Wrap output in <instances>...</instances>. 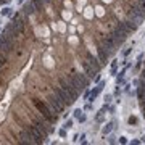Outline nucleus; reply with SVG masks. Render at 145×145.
<instances>
[{"mask_svg": "<svg viewBox=\"0 0 145 145\" xmlns=\"http://www.w3.org/2000/svg\"><path fill=\"white\" fill-rule=\"evenodd\" d=\"M140 79H143V81H145V68L142 69V76H140Z\"/></svg>", "mask_w": 145, "mask_h": 145, "instance_id": "31", "label": "nucleus"}, {"mask_svg": "<svg viewBox=\"0 0 145 145\" xmlns=\"http://www.w3.org/2000/svg\"><path fill=\"white\" fill-rule=\"evenodd\" d=\"M47 103H48V106L52 108V111H55V113H61L65 110V102L60 98L55 92H53V95L47 100Z\"/></svg>", "mask_w": 145, "mask_h": 145, "instance_id": "3", "label": "nucleus"}, {"mask_svg": "<svg viewBox=\"0 0 145 145\" xmlns=\"http://www.w3.org/2000/svg\"><path fill=\"white\" fill-rule=\"evenodd\" d=\"M111 100H113V94H106L105 95V102L106 103H111Z\"/></svg>", "mask_w": 145, "mask_h": 145, "instance_id": "20", "label": "nucleus"}, {"mask_svg": "<svg viewBox=\"0 0 145 145\" xmlns=\"http://www.w3.org/2000/svg\"><path fill=\"white\" fill-rule=\"evenodd\" d=\"M63 128H65V129H71V128H72V119H68V121H66Z\"/></svg>", "mask_w": 145, "mask_h": 145, "instance_id": "19", "label": "nucleus"}, {"mask_svg": "<svg viewBox=\"0 0 145 145\" xmlns=\"http://www.w3.org/2000/svg\"><path fill=\"white\" fill-rule=\"evenodd\" d=\"M131 50H132V48H126V50H124V53H123V55H124V57H128V55H129V53H131Z\"/></svg>", "mask_w": 145, "mask_h": 145, "instance_id": "27", "label": "nucleus"}, {"mask_svg": "<svg viewBox=\"0 0 145 145\" xmlns=\"http://www.w3.org/2000/svg\"><path fill=\"white\" fill-rule=\"evenodd\" d=\"M114 139H116V137H113V135H111L110 139H108V142H110V143H116V140H114Z\"/></svg>", "mask_w": 145, "mask_h": 145, "instance_id": "28", "label": "nucleus"}, {"mask_svg": "<svg viewBox=\"0 0 145 145\" xmlns=\"http://www.w3.org/2000/svg\"><path fill=\"white\" fill-rule=\"evenodd\" d=\"M119 143H128V139H126L124 135H123V137H119Z\"/></svg>", "mask_w": 145, "mask_h": 145, "instance_id": "25", "label": "nucleus"}, {"mask_svg": "<svg viewBox=\"0 0 145 145\" xmlns=\"http://www.w3.org/2000/svg\"><path fill=\"white\" fill-rule=\"evenodd\" d=\"M97 52H98V60H100V63H102V65H106V63H108V60H110V57L113 55V53L108 50V48H106L103 44H100V45H98Z\"/></svg>", "mask_w": 145, "mask_h": 145, "instance_id": "6", "label": "nucleus"}, {"mask_svg": "<svg viewBox=\"0 0 145 145\" xmlns=\"http://www.w3.org/2000/svg\"><path fill=\"white\" fill-rule=\"evenodd\" d=\"M53 92H55V94L60 97V98L65 102V105H71V103H74V102H72V98H71V95L66 92L65 89H61V87H53Z\"/></svg>", "mask_w": 145, "mask_h": 145, "instance_id": "8", "label": "nucleus"}, {"mask_svg": "<svg viewBox=\"0 0 145 145\" xmlns=\"http://www.w3.org/2000/svg\"><path fill=\"white\" fill-rule=\"evenodd\" d=\"M89 95H90V90H86L84 92V98H89Z\"/></svg>", "mask_w": 145, "mask_h": 145, "instance_id": "30", "label": "nucleus"}, {"mask_svg": "<svg viewBox=\"0 0 145 145\" xmlns=\"http://www.w3.org/2000/svg\"><path fill=\"white\" fill-rule=\"evenodd\" d=\"M0 63H2V65H5V63H7V57H5L3 53H0Z\"/></svg>", "mask_w": 145, "mask_h": 145, "instance_id": "23", "label": "nucleus"}, {"mask_svg": "<svg viewBox=\"0 0 145 145\" xmlns=\"http://www.w3.org/2000/svg\"><path fill=\"white\" fill-rule=\"evenodd\" d=\"M58 134H60V137H61V139H65V137H66V129H65V128H63V129H60Z\"/></svg>", "mask_w": 145, "mask_h": 145, "instance_id": "24", "label": "nucleus"}, {"mask_svg": "<svg viewBox=\"0 0 145 145\" xmlns=\"http://www.w3.org/2000/svg\"><path fill=\"white\" fill-rule=\"evenodd\" d=\"M24 129H28L29 132H31V135L34 137V140H35V143H42L44 142V139L47 137V132H44L40 128H37V126H26Z\"/></svg>", "mask_w": 145, "mask_h": 145, "instance_id": "5", "label": "nucleus"}, {"mask_svg": "<svg viewBox=\"0 0 145 145\" xmlns=\"http://www.w3.org/2000/svg\"><path fill=\"white\" fill-rule=\"evenodd\" d=\"M113 129H114V123L110 121V123H106L103 128H102V134H103V135H110L113 132Z\"/></svg>", "mask_w": 145, "mask_h": 145, "instance_id": "11", "label": "nucleus"}, {"mask_svg": "<svg viewBox=\"0 0 145 145\" xmlns=\"http://www.w3.org/2000/svg\"><path fill=\"white\" fill-rule=\"evenodd\" d=\"M140 142H142V143H145V135H142V139H140Z\"/></svg>", "mask_w": 145, "mask_h": 145, "instance_id": "32", "label": "nucleus"}, {"mask_svg": "<svg viewBox=\"0 0 145 145\" xmlns=\"http://www.w3.org/2000/svg\"><path fill=\"white\" fill-rule=\"evenodd\" d=\"M128 124H129V126H137V124H139V118L134 116V114H131V116L128 118Z\"/></svg>", "mask_w": 145, "mask_h": 145, "instance_id": "14", "label": "nucleus"}, {"mask_svg": "<svg viewBox=\"0 0 145 145\" xmlns=\"http://www.w3.org/2000/svg\"><path fill=\"white\" fill-rule=\"evenodd\" d=\"M103 87H105V81H100V82H98V86H97V87L92 90V92H90V95H89V102H90V103H92V102L97 98V97H98V94L102 92V90H103Z\"/></svg>", "mask_w": 145, "mask_h": 145, "instance_id": "9", "label": "nucleus"}, {"mask_svg": "<svg viewBox=\"0 0 145 145\" xmlns=\"http://www.w3.org/2000/svg\"><path fill=\"white\" fill-rule=\"evenodd\" d=\"M0 15H2V16H8V15H11V8L5 7L3 10H0Z\"/></svg>", "mask_w": 145, "mask_h": 145, "instance_id": "16", "label": "nucleus"}, {"mask_svg": "<svg viewBox=\"0 0 145 145\" xmlns=\"http://www.w3.org/2000/svg\"><path fill=\"white\" fill-rule=\"evenodd\" d=\"M143 63H145V61H143Z\"/></svg>", "mask_w": 145, "mask_h": 145, "instance_id": "34", "label": "nucleus"}, {"mask_svg": "<svg viewBox=\"0 0 145 145\" xmlns=\"http://www.w3.org/2000/svg\"><path fill=\"white\" fill-rule=\"evenodd\" d=\"M68 81L77 90H79V92H81V90H84V89L89 86V79H87V77H84L82 74H71V76H68Z\"/></svg>", "mask_w": 145, "mask_h": 145, "instance_id": "2", "label": "nucleus"}, {"mask_svg": "<svg viewBox=\"0 0 145 145\" xmlns=\"http://www.w3.org/2000/svg\"><path fill=\"white\" fill-rule=\"evenodd\" d=\"M77 121H79V123H86V121H87V116H86V114H84V113H82V114H81V116H79V118H77Z\"/></svg>", "mask_w": 145, "mask_h": 145, "instance_id": "21", "label": "nucleus"}, {"mask_svg": "<svg viewBox=\"0 0 145 145\" xmlns=\"http://www.w3.org/2000/svg\"><path fill=\"white\" fill-rule=\"evenodd\" d=\"M129 66V65H128ZM128 66L119 72V74H116V86H123V82H124V74H126V69H128Z\"/></svg>", "mask_w": 145, "mask_h": 145, "instance_id": "13", "label": "nucleus"}, {"mask_svg": "<svg viewBox=\"0 0 145 145\" xmlns=\"http://www.w3.org/2000/svg\"><path fill=\"white\" fill-rule=\"evenodd\" d=\"M118 72V60H113L111 61V76H116Z\"/></svg>", "mask_w": 145, "mask_h": 145, "instance_id": "15", "label": "nucleus"}, {"mask_svg": "<svg viewBox=\"0 0 145 145\" xmlns=\"http://www.w3.org/2000/svg\"><path fill=\"white\" fill-rule=\"evenodd\" d=\"M24 13L26 15H34L35 13V5L32 3V0L28 2V3H24Z\"/></svg>", "mask_w": 145, "mask_h": 145, "instance_id": "12", "label": "nucleus"}, {"mask_svg": "<svg viewBox=\"0 0 145 145\" xmlns=\"http://www.w3.org/2000/svg\"><path fill=\"white\" fill-rule=\"evenodd\" d=\"M0 69H2V63H0Z\"/></svg>", "mask_w": 145, "mask_h": 145, "instance_id": "33", "label": "nucleus"}, {"mask_svg": "<svg viewBox=\"0 0 145 145\" xmlns=\"http://www.w3.org/2000/svg\"><path fill=\"white\" fill-rule=\"evenodd\" d=\"M100 81H102V76L98 74V72H97V74H95V77H94V82H95V84H98Z\"/></svg>", "mask_w": 145, "mask_h": 145, "instance_id": "22", "label": "nucleus"}, {"mask_svg": "<svg viewBox=\"0 0 145 145\" xmlns=\"http://www.w3.org/2000/svg\"><path fill=\"white\" fill-rule=\"evenodd\" d=\"M13 37H8V35H2V39H0V50L2 52H11L13 50Z\"/></svg>", "mask_w": 145, "mask_h": 145, "instance_id": "7", "label": "nucleus"}, {"mask_svg": "<svg viewBox=\"0 0 145 145\" xmlns=\"http://www.w3.org/2000/svg\"><path fill=\"white\" fill-rule=\"evenodd\" d=\"M82 113H84V111L81 110V108H76V110H74V111H72V114H74V118H76V119H77V118H79V116H81V114H82Z\"/></svg>", "mask_w": 145, "mask_h": 145, "instance_id": "17", "label": "nucleus"}, {"mask_svg": "<svg viewBox=\"0 0 145 145\" xmlns=\"http://www.w3.org/2000/svg\"><path fill=\"white\" fill-rule=\"evenodd\" d=\"M119 87H121V86L116 87V90H114V95H119V94H121V89H119Z\"/></svg>", "mask_w": 145, "mask_h": 145, "instance_id": "29", "label": "nucleus"}, {"mask_svg": "<svg viewBox=\"0 0 145 145\" xmlns=\"http://www.w3.org/2000/svg\"><path fill=\"white\" fill-rule=\"evenodd\" d=\"M32 103L39 110V113L42 114V118L47 119V123H50V124L57 123V114H53V111H52V108L48 106V103H44V102H40L39 98H32Z\"/></svg>", "mask_w": 145, "mask_h": 145, "instance_id": "1", "label": "nucleus"}, {"mask_svg": "<svg viewBox=\"0 0 145 145\" xmlns=\"http://www.w3.org/2000/svg\"><path fill=\"white\" fill-rule=\"evenodd\" d=\"M60 87L61 89H65L66 92H68L69 95H71V98H72V102H76L77 100V97H79V90H77L74 86H72V84L68 81V79H60Z\"/></svg>", "mask_w": 145, "mask_h": 145, "instance_id": "4", "label": "nucleus"}, {"mask_svg": "<svg viewBox=\"0 0 145 145\" xmlns=\"http://www.w3.org/2000/svg\"><path fill=\"white\" fill-rule=\"evenodd\" d=\"M32 3L35 5V10H40L42 8V0H32Z\"/></svg>", "mask_w": 145, "mask_h": 145, "instance_id": "18", "label": "nucleus"}, {"mask_svg": "<svg viewBox=\"0 0 145 145\" xmlns=\"http://www.w3.org/2000/svg\"><path fill=\"white\" fill-rule=\"evenodd\" d=\"M131 143H132V145H139V143H142V142L139 140V139H134V140H131Z\"/></svg>", "mask_w": 145, "mask_h": 145, "instance_id": "26", "label": "nucleus"}, {"mask_svg": "<svg viewBox=\"0 0 145 145\" xmlns=\"http://www.w3.org/2000/svg\"><path fill=\"white\" fill-rule=\"evenodd\" d=\"M135 95H137V98L140 100V102L145 100V81L143 79H140V82H139V87H137Z\"/></svg>", "mask_w": 145, "mask_h": 145, "instance_id": "10", "label": "nucleus"}]
</instances>
